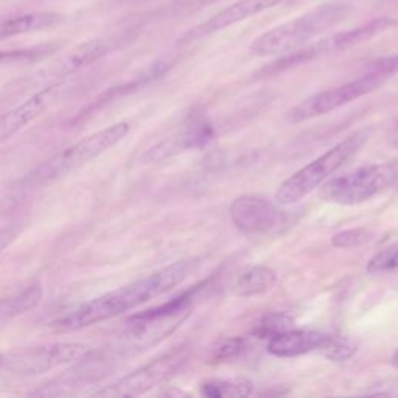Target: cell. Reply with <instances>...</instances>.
<instances>
[{
    "instance_id": "obj_1",
    "label": "cell",
    "mask_w": 398,
    "mask_h": 398,
    "mask_svg": "<svg viewBox=\"0 0 398 398\" xmlns=\"http://www.w3.org/2000/svg\"><path fill=\"white\" fill-rule=\"evenodd\" d=\"M201 259H187L168 265L145 279L84 303L79 308L73 309L70 314L56 321L55 327L59 332H75V330L95 326L98 322H105L131 312V309L171 291L173 288L190 279L201 268Z\"/></svg>"
},
{
    "instance_id": "obj_2",
    "label": "cell",
    "mask_w": 398,
    "mask_h": 398,
    "mask_svg": "<svg viewBox=\"0 0 398 398\" xmlns=\"http://www.w3.org/2000/svg\"><path fill=\"white\" fill-rule=\"evenodd\" d=\"M350 13H352V5L342 0H332V2L314 6L305 15L263 33L252 40L249 52L255 56L286 55L309 44V40L318 38L322 33L332 30Z\"/></svg>"
},
{
    "instance_id": "obj_3",
    "label": "cell",
    "mask_w": 398,
    "mask_h": 398,
    "mask_svg": "<svg viewBox=\"0 0 398 398\" xmlns=\"http://www.w3.org/2000/svg\"><path fill=\"white\" fill-rule=\"evenodd\" d=\"M199 285L182 293L162 305L146 309L126 321L125 332L120 335L121 352H140L170 336L192 313V303Z\"/></svg>"
},
{
    "instance_id": "obj_4",
    "label": "cell",
    "mask_w": 398,
    "mask_h": 398,
    "mask_svg": "<svg viewBox=\"0 0 398 398\" xmlns=\"http://www.w3.org/2000/svg\"><path fill=\"white\" fill-rule=\"evenodd\" d=\"M367 139V131H358L341 140L339 144L330 148L322 156L309 162L308 165L296 171L285 182H282V185L275 192V201L280 206H291L308 197L328 178H332L346 162L356 156L361 151V148L366 145Z\"/></svg>"
},
{
    "instance_id": "obj_5",
    "label": "cell",
    "mask_w": 398,
    "mask_h": 398,
    "mask_svg": "<svg viewBox=\"0 0 398 398\" xmlns=\"http://www.w3.org/2000/svg\"><path fill=\"white\" fill-rule=\"evenodd\" d=\"M395 24V20L389 17H381V19H374L370 20L369 24H364L356 26V29L347 30L336 33L328 38H323L318 43L307 44L300 47V49L294 50L291 53H286L285 56H282L280 59L274 61L266 67H263L260 72H257L255 78H269L280 75V73L291 70L294 67H299L302 64L312 63L314 59H321L323 56H332L336 55L339 52H346L352 47L360 45L362 43H367V40L374 39L376 35H381L383 31H386Z\"/></svg>"
},
{
    "instance_id": "obj_6",
    "label": "cell",
    "mask_w": 398,
    "mask_h": 398,
    "mask_svg": "<svg viewBox=\"0 0 398 398\" xmlns=\"http://www.w3.org/2000/svg\"><path fill=\"white\" fill-rule=\"evenodd\" d=\"M128 132H130V123H126V121H120V123L106 128V130L93 132L89 137L81 139L77 144L67 146L66 150L45 160L43 165H39L35 171L30 173L26 182L31 185H39L64 176V174L77 170V168L86 165L87 162L98 158L100 154L111 150L112 146H116L118 141L128 136Z\"/></svg>"
},
{
    "instance_id": "obj_7",
    "label": "cell",
    "mask_w": 398,
    "mask_h": 398,
    "mask_svg": "<svg viewBox=\"0 0 398 398\" xmlns=\"http://www.w3.org/2000/svg\"><path fill=\"white\" fill-rule=\"evenodd\" d=\"M398 182V167L374 164L342 174L327 182L321 197L335 204L355 206L375 198Z\"/></svg>"
},
{
    "instance_id": "obj_8",
    "label": "cell",
    "mask_w": 398,
    "mask_h": 398,
    "mask_svg": "<svg viewBox=\"0 0 398 398\" xmlns=\"http://www.w3.org/2000/svg\"><path fill=\"white\" fill-rule=\"evenodd\" d=\"M190 358V349L187 344L173 347L168 352L162 353L145 366L139 367L134 372L128 374L116 383L105 386L95 392L98 397H139L160 384L171 380L178 375Z\"/></svg>"
},
{
    "instance_id": "obj_9",
    "label": "cell",
    "mask_w": 398,
    "mask_h": 398,
    "mask_svg": "<svg viewBox=\"0 0 398 398\" xmlns=\"http://www.w3.org/2000/svg\"><path fill=\"white\" fill-rule=\"evenodd\" d=\"M386 79L388 77L381 75L378 72L366 70L362 75L349 81L346 84L314 93V95L300 101L298 106L289 111L288 118L293 123H300V121L326 116L328 112L339 109V107L376 91L380 86L386 83Z\"/></svg>"
},
{
    "instance_id": "obj_10",
    "label": "cell",
    "mask_w": 398,
    "mask_h": 398,
    "mask_svg": "<svg viewBox=\"0 0 398 398\" xmlns=\"http://www.w3.org/2000/svg\"><path fill=\"white\" fill-rule=\"evenodd\" d=\"M92 353V347L81 342H56L19 350L3 355V366L8 372L22 376H35L49 370L84 361Z\"/></svg>"
},
{
    "instance_id": "obj_11",
    "label": "cell",
    "mask_w": 398,
    "mask_h": 398,
    "mask_svg": "<svg viewBox=\"0 0 398 398\" xmlns=\"http://www.w3.org/2000/svg\"><path fill=\"white\" fill-rule=\"evenodd\" d=\"M231 218L247 235L277 234L288 224V215L274 202L245 194L232 202Z\"/></svg>"
},
{
    "instance_id": "obj_12",
    "label": "cell",
    "mask_w": 398,
    "mask_h": 398,
    "mask_svg": "<svg viewBox=\"0 0 398 398\" xmlns=\"http://www.w3.org/2000/svg\"><path fill=\"white\" fill-rule=\"evenodd\" d=\"M215 136H217V130L211 121L202 116H192L176 134L154 145L146 153L145 159L159 162L185 151L201 150L211 144Z\"/></svg>"
},
{
    "instance_id": "obj_13",
    "label": "cell",
    "mask_w": 398,
    "mask_h": 398,
    "mask_svg": "<svg viewBox=\"0 0 398 398\" xmlns=\"http://www.w3.org/2000/svg\"><path fill=\"white\" fill-rule=\"evenodd\" d=\"M282 2L283 0H238V2L232 3L231 6H227V8L221 10L218 15L212 16L211 19L206 20V22L188 30L185 35L179 39V44H192L194 40L212 36L215 33L222 31L224 29H229V26L241 22V20H246L269 8H274V6H277Z\"/></svg>"
},
{
    "instance_id": "obj_14",
    "label": "cell",
    "mask_w": 398,
    "mask_h": 398,
    "mask_svg": "<svg viewBox=\"0 0 398 398\" xmlns=\"http://www.w3.org/2000/svg\"><path fill=\"white\" fill-rule=\"evenodd\" d=\"M63 91V81L47 84L43 89L26 98L24 103H20L15 109L0 117V141L8 140L19 131H22L25 126H29L33 120L43 116L47 107H50L55 103Z\"/></svg>"
},
{
    "instance_id": "obj_15",
    "label": "cell",
    "mask_w": 398,
    "mask_h": 398,
    "mask_svg": "<svg viewBox=\"0 0 398 398\" xmlns=\"http://www.w3.org/2000/svg\"><path fill=\"white\" fill-rule=\"evenodd\" d=\"M327 333L313 330H288L268 342V352L277 358H298L312 352H321L328 339Z\"/></svg>"
},
{
    "instance_id": "obj_16",
    "label": "cell",
    "mask_w": 398,
    "mask_h": 398,
    "mask_svg": "<svg viewBox=\"0 0 398 398\" xmlns=\"http://www.w3.org/2000/svg\"><path fill=\"white\" fill-rule=\"evenodd\" d=\"M107 50H109V44H107L105 39L89 40V43L81 44L77 49L67 53L64 58L56 61L49 70L45 73H40V75L47 81L52 79V83L63 81V78L72 75V73L83 69L86 66L95 63L97 59L106 55Z\"/></svg>"
},
{
    "instance_id": "obj_17",
    "label": "cell",
    "mask_w": 398,
    "mask_h": 398,
    "mask_svg": "<svg viewBox=\"0 0 398 398\" xmlns=\"http://www.w3.org/2000/svg\"><path fill=\"white\" fill-rule=\"evenodd\" d=\"M63 16L56 13H29V15H17L0 19V40L13 36L24 35V33L39 31L58 25Z\"/></svg>"
},
{
    "instance_id": "obj_18",
    "label": "cell",
    "mask_w": 398,
    "mask_h": 398,
    "mask_svg": "<svg viewBox=\"0 0 398 398\" xmlns=\"http://www.w3.org/2000/svg\"><path fill=\"white\" fill-rule=\"evenodd\" d=\"M277 283V274L271 268L252 266L235 282L234 293L240 298H254L268 293Z\"/></svg>"
},
{
    "instance_id": "obj_19",
    "label": "cell",
    "mask_w": 398,
    "mask_h": 398,
    "mask_svg": "<svg viewBox=\"0 0 398 398\" xmlns=\"http://www.w3.org/2000/svg\"><path fill=\"white\" fill-rule=\"evenodd\" d=\"M201 394L208 398H243L254 394V383L247 378L208 380L202 383Z\"/></svg>"
},
{
    "instance_id": "obj_20",
    "label": "cell",
    "mask_w": 398,
    "mask_h": 398,
    "mask_svg": "<svg viewBox=\"0 0 398 398\" xmlns=\"http://www.w3.org/2000/svg\"><path fill=\"white\" fill-rule=\"evenodd\" d=\"M40 299V288L38 285H33L30 288L24 289V291L17 293L13 298H8L0 302V321L10 319L13 316H17L20 313L26 312L36 305Z\"/></svg>"
},
{
    "instance_id": "obj_21",
    "label": "cell",
    "mask_w": 398,
    "mask_h": 398,
    "mask_svg": "<svg viewBox=\"0 0 398 398\" xmlns=\"http://www.w3.org/2000/svg\"><path fill=\"white\" fill-rule=\"evenodd\" d=\"M294 327V319L288 313L273 312L263 316L254 326V335L260 339H271Z\"/></svg>"
},
{
    "instance_id": "obj_22",
    "label": "cell",
    "mask_w": 398,
    "mask_h": 398,
    "mask_svg": "<svg viewBox=\"0 0 398 398\" xmlns=\"http://www.w3.org/2000/svg\"><path fill=\"white\" fill-rule=\"evenodd\" d=\"M245 349H246V339L243 338L220 339L211 347V352H208V362L221 364V362L234 361L245 352Z\"/></svg>"
},
{
    "instance_id": "obj_23",
    "label": "cell",
    "mask_w": 398,
    "mask_h": 398,
    "mask_svg": "<svg viewBox=\"0 0 398 398\" xmlns=\"http://www.w3.org/2000/svg\"><path fill=\"white\" fill-rule=\"evenodd\" d=\"M358 352V344L352 341L350 338H344V336H333L330 335L326 342V346L322 347L321 353L326 356L327 360L335 362L347 361L355 356Z\"/></svg>"
},
{
    "instance_id": "obj_24",
    "label": "cell",
    "mask_w": 398,
    "mask_h": 398,
    "mask_svg": "<svg viewBox=\"0 0 398 398\" xmlns=\"http://www.w3.org/2000/svg\"><path fill=\"white\" fill-rule=\"evenodd\" d=\"M398 269V241L383 247L367 263L369 274H383Z\"/></svg>"
},
{
    "instance_id": "obj_25",
    "label": "cell",
    "mask_w": 398,
    "mask_h": 398,
    "mask_svg": "<svg viewBox=\"0 0 398 398\" xmlns=\"http://www.w3.org/2000/svg\"><path fill=\"white\" fill-rule=\"evenodd\" d=\"M372 237L374 234L367 231V229H361V227L347 229V231H342L333 235L332 245L339 249H355L366 245V243L372 240Z\"/></svg>"
},
{
    "instance_id": "obj_26",
    "label": "cell",
    "mask_w": 398,
    "mask_h": 398,
    "mask_svg": "<svg viewBox=\"0 0 398 398\" xmlns=\"http://www.w3.org/2000/svg\"><path fill=\"white\" fill-rule=\"evenodd\" d=\"M55 50L53 45H39L35 49L26 50H10V52H0V67L15 64V63H24V61H35L39 58H44Z\"/></svg>"
},
{
    "instance_id": "obj_27",
    "label": "cell",
    "mask_w": 398,
    "mask_h": 398,
    "mask_svg": "<svg viewBox=\"0 0 398 398\" xmlns=\"http://www.w3.org/2000/svg\"><path fill=\"white\" fill-rule=\"evenodd\" d=\"M220 0H179L178 2V8L179 10H187V11H193V10H199L202 6L217 3Z\"/></svg>"
},
{
    "instance_id": "obj_28",
    "label": "cell",
    "mask_w": 398,
    "mask_h": 398,
    "mask_svg": "<svg viewBox=\"0 0 398 398\" xmlns=\"http://www.w3.org/2000/svg\"><path fill=\"white\" fill-rule=\"evenodd\" d=\"M17 235V229L15 226L5 227L3 231H0V254H2L3 249L10 245L11 240Z\"/></svg>"
},
{
    "instance_id": "obj_29",
    "label": "cell",
    "mask_w": 398,
    "mask_h": 398,
    "mask_svg": "<svg viewBox=\"0 0 398 398\" xmlns=\"http://www.w3.org/2000/svg\"><path fill=\"white\" fill-rule=\"evenodd\" d=\"M390 362H392L395 367H398V347H397V350H395V353L392 355V358H390Z\"/></svg>"
},
{
    "instance_id": "obj_30",
    "label": "cell",
    "mask_w": 398,
    "mask_h": 398,
    "mask_svg": "<svg viewBox=\"0 0 398 398\" xmlns=\"http://www.w3.org/2000/svg\"><path fill=\"white\" fill-rule=\"evenodd\" d=\"M3 366V355H0V369Z\"/></svg>"
},
{
    "instance_id": "obj_31",
    "label": "cell",
    "mask_w": 398,
    "mask_h": 398,
    "mask_svg": "<svg viewBox=\"0 0 398 398\" xmlns=\"http://www.w3.org/2000/svg\"><path fill=\"white\" fill-rule=\"evenodd\" d=\"M397 128H398V121H397Z\"/></svg>"
}]
</instances>
